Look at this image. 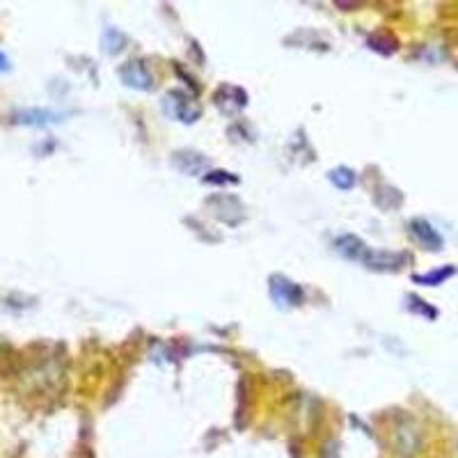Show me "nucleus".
<instances>
[{
    "instance_id": "1",
    "label": "nucleus",
    "mask_w": 458,
    "mask_h": 458,
    "mask_svg": "<svg viewBox=\"0 0 458 458\" xmlns=\"http://www.w3.org/2000/svg\"><path fill=\"white\" fill-rule=\"evenodd\" d=\"M120 78L127 87L140 89V92H149L156 85V78L151 74L145 60H129L120 67Z\"/></svg>"
},
{
    "instance_id": "2",
    "label": "nucleus",
    "mask_w": 458,
    "mask_h": 458,
    "mask_svg": "<svg viewBox=\"0 0 458 458\" xmlns=\"http://www.w3.org/2000/svg\"><path fill=\"white\" fill-rule=\"evenodd\" d=\"M165 108L174 120L184 122V124H193V122L200 120V115H202L200 103H197L191 94L179 92V89H174V92H167Z\"/></svg>"
},
{
    "instance_id": "3",
    "label": "nucleus",
    "mask_w": 458,
    "mask_h": 458,
    "mask_svg": "<svg viewBox=\"0 0 458 458\" xmlns=\"http://www.w3.org/2000/svg\"><path fill=\"white\" fill-rule=\"evenodd\" d=\"M408 262L410 257L403 253H385V250H371V248H367V253L360 259V264L371 268V271H399Z\"/></svg>"
},
{
    "instance_id": "4",
    "label": "nucleus",
    "mask_w": 458,
    "mask_h": 458,
    "mask_svg": "<svg viewBox=\"0 0 458 458\" xmlns=\"http://www.w3.org/2000/svg\"><path fill=\"white\" fill-rule=\"evenodd\" d=\"M271 298L282 305V307H295L303 303V289L291 280H286L284 275H273L271 277Z\"/></svg>"
},
{
    "instance_id": "5",
    "label": "nucleus",
    "mask_w": 458,
    "mask_h": 458,
    "mask_svg": "<svg viewBox=\"0 0 458 458\" xmlns=\"http://www.w3.org/2000/svg\"><path fill=\"white\" fill-rule=\"evenodd\" d=\"M410 234L415 236L417 243L424 246L426 250H433V253L443 250V243H445L443 236H440L438 229L431 222H426V220H412L410 222Z\"/></svg>"
},
{
    "instance_id": "6",
    "label": "nucleus",
    "mask_w": 458,
    "mask_h": 458,
    "mask_svg": "<svg viewBox=\"0 0 458 458\" xmlns=\"http://www.w3.org/2000/svg\"><path fill=\"white\" fill-rule=\"evenodd\" d=\"M172 165L182 174H202L209 167V160H206V156L197 154V151H177L172 156Z\"/></svg>"
},
{
    "instance_id": "7",
    "label": "nucleus",
    "mask_w": 458,
    "mask_h": 458,
    "mask_svg": "<svg viewBox=\"0 0 458 458\" xmlns=\"http://www.w3.org/2000/svg\"><path fill=\"white\" fill-rule=\"evenodd\" d=\"M215 103L220 108H224L227 113H234V110H241L246 103H248V94L243 92L241 87H234V85H224L220 87L218 92H215Z\"/></svg>"
},
{
    "instance_id": "8",
    "label": "nucleus",
    "mask_w": 458,
    "mask_h": 458,
    "mask_svg": "<svg viewBox=\"0 0 458 458\" xmlns=\"http://www.w3.org/2000/svg\"><path fill=\"white\" fill-rule=\"evenodd\" d=\"M335 250L346 259H351V262H360L362 255L367 253V246L362 243L360 238L353 236V234H346L335 241Z\"/></svg>"
},
{
    "instance_id": "9",
    "label": "nucleus",
    "mask_w": 458,
    "mask_h": 458,
    "mask_svg": "<svg viewBox=\"0 0 458 458\" xmlns=\"http://www.w3.org/2000/svg\"><path fill=\"white\" fill-rule=\"evenodd\" d=\"M456 275V268L454 266H443V268H435V271H431L426 275H412V282L415 284H421V286H440L445 284L449 277Z\"/></svg>"
},
{
    "instance_id": "10",
    "label": "nucleus",
    "mask_w": 458,
    "mask_h": 458,
    "mask_svg": "<svg viewBox=\"0 0 458 458\" xmlns=\"http://www.w3.org/2000/svg\"><path fill=\"white\" fill-rule=\"evenodd\" d=\"M103 49L106 53H122L124 49H127V34L120 32L117 28H108L103 32Z\"/></svg>"
},
{
    "instance_id": "11",
    "label": "nucleus",
    "mask_w": 458,
    "mask_h": 458,
    "mask_svg": "<svg viewBox=\"0 0 458 458\" xmlns=\"http://www.w3.org/2000/svg\"><path fill=\"white\" fill-rule=\"evenodd\" d=\"M328 179L339 188V191H348V188L355 186V172H353V170H348V167H335L328 174Z\"/></svg>"
},
{
    "instance_id": "12",
    "label": "nucleus",
    "mask_w": 458,
    "mask_h": 458,
    "mask_svg": "<svg viewBox=\"0 0 458 458\" xmlns=\"http://www.w3.org/2000/svg\"><path fill=\"white\" fill-rule=\"evenodd\" d=\"M369 49L379 51L381 56H392V53L397 51V39L390 37L388 32L374 34V37H369Z\"/></svg>"
},
{
    "instance_id": "13",
    "label": "nucleus",
    "mask_w": 458,
    "mask_h": 458,
    "mask_svg": "<svg viewBox=\"0 0 458 458\" xmlns=\"http://www.w3.org/2000/svg\"><path fill=\"white\" fill-rule=\"evenodd\" d=\"M406 303H408V310H410L412 314H419V317H424V319H428V321L438 319V310L431 307V305L424 303L421 298H417V295H408Z\"/></svg>"
},
{
    "instance_id": "14",
    "label": "nucleus",
    "mask_w": 458,
    "mask_h": 458,
    "mask_svg": "<svg viewBox=\"0 0 458 458\" xmlns=\"http://www.w3.org/2000/svg\"><path fill=\"white\" fill-rule=\"evenodd\" d=\"M19 122L23 124H51L56 122V115L46 113V110H28L19 115Z\"/></svg>"
},
{
    "instance_id": "15",
    "label": "nucleus",
    "mask_w": 458,
    "mask_h": 458,
    "mask_svg": "<svg viewBox=\"0 0 458 458\" xmlns=\"http://www.w3.org/2000/svg\"><path fill=\"white\" fill-rule=\"evenodd\" d=\"M206 184H238V177L231 172H222V170H215V172H209L204 177Z\"/></svg>"
},
{
    "instance_id": "16",
    "label": "nucleus",
    "mask_w": 458,
    "mask_h": 458,
    "mask_svg": "<svg viewBox=\"0 0 458 458\" xmlns=\"http://www.w3.org/2000/svg\"><path fill=\"white\" fill-rule=\"evenodd\" d=\"M10 69V60H7L5 53H0V71H7Z\"/></svg>"
}]
</instances>
